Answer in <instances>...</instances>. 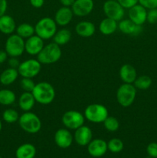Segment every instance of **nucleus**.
I'll return each mask as SVG.
<instances>
[{"mask_svg":"<svg viewBox=\"0 0 157 158\" xmlns=\"http://www.w3.org/2000/svg\"><path fill=\"white\" fill-rule=\"evenodd\" d=\"M32 94L37 103L42 105L50 104L55 97V90L53 86L48 82L36 83Z\"/></svg>","mask_w":157,"mask_h":158,"instance_id":"f257e3e1","label":"nucleus"},{"mask_svg":"<svg viewBox=\"0 0 157 158\" xmlns=\"http://www.w3.org/2000/svg\"><path fill=\"white\" fill-rule=\"evenodd\" d=\"M18 123L20 127L29 134H36L42 128V121L39 117L30 111L25 112L20 116Z\"/></svg>","mask_w":157,"mask_h":158,"instance_id":"f03ea898","label":"nucleus"},{"mask_svg":"<svg viewBox=\"0 0 157 158\" xmlns=\"http://www.w3.org/2000/svg\"><path fill=\"white\" fill-rule=\"evenodd\" d=\"M57 31V24L53 19L44 17L38 20L35 26V35L45 40L53 38Z\"/></svg>","mask_w":157,"mask_h":158,"instance_id":"7ed1b4c3","label":"nucleus"},{"mask_svg":"<svg viewBox=\"0 0 157 158\" xmlns=\"http://www.w3.org/2000/svg\"><path fill=\"white\" fill-rule=\"evenodd\" d=\"M62 56L61 48L56 43H52L44 46L41 52L37 55V60L42 64H52L60 60Z\"/></svg>","mask_w":157,"mask_h":158,"instance_id":"20e7f679","label":"nucleus"},{"mask_svg":"<svg viewBox=\"0 0 157 158\" xmlns=\"http://www.w3.org/2000/svg\"><path fill=\"white\" fill-rule=\"evenodd\" d=\"M136 97V88L131 83H123L118 88L116 99L120 106L123 107L130 106L135 101Z\"/></svg>","mask_w":157,"mask_h":158,"instance_id":"39448f33","label":"nucleus"},{"mask_svg":"<svg viewBox=\"0 0 157 158\" xmlns=\"http://www.w3.org/2000/svg\"><path fill=\"white\" fill-rule=\"evenodd\" d=\"M109 116L107 108L100 103H92L85 109L84 117L89 121L93 123H103Z\"/></svg>","mask_w":157,"mask_h":158,"instance_id":"423d86ee","label":"nucleus"},{"mask_svg":"<svg viewBox=\"0 0 157 158\" xmlns=\"http://www.w3.org/2000/svg\"><path fill=\"white\" fill-rule=\"evenodd\" d=\"M6 52L11 57H18L25 52L24 39L17 34L9 35L6 42Z\"/></svg>","mask_w":157,"mask_h":158,"instance_id":"0eeeda50","label":"nucleus"},{"mask_svg":"<svg viewBox=\"0 0 157 158\" xmlns=\"http://www.w3.org/2000/svg\"><path fill=\"white\" fill-rule=\"evenodd\" d=\"M17 69L18 74L22 77L32 79L40 73L42 69V63L38 60L30 59L20 63Z\"/></svg>","mask_w":157,"mask_h":158,"instance_id":"6e6552de","label":"nucleus"},{"mask_svg":"<svg viewBox=\"0 0 157 158\" xmlns=\"http://www.w3.org/2000/svg\"><path fill=\"white\" fill-rule=\"evenodd\" d=\"M84 114L76 110H68L65 113L62 117L63 125L69 130L75 131L84 125Z\"/></svg>","mask_w":157,"mask_h":158,"instance_id":"1a4fd4ad","label":"nucleus"},{"mask_svg":"<svg viewBox=\"0 0 157 158\" xmlns=\"http://www.w3.org/2000/svg\"><path fill=\"white\" fill-rule=\"evenodd\" d=\"M103 11L106 17L116 22L123 19L125 15L124 8L115 0H107L103 5Z\"/></svg>","mask_w":157,"mask_h":158,"instance_id":"9d476101","label":"nucleus"},{"mask_svg":"<svg viewBox=\"0 0 157 158\" xmlns=\"http://www.w3.org/2000/svg\"><path fill=\"white\" fill-rule=\"evenodd\" d=\"M74 137L67 128H61L55 132L54 135L55 143L58 148L66 149L72 145Z\"/></svg>","mask_w":157,"mask_h":158,"instance_id":"9b49d317","label":"nucleus"},{"mask_svg":"<svg viewBox=\"0 0 157 158\" xmlns=\"http://www.w3.org/2000/svg\"><path fill=\"white\" fill-rule=\"evenodd\" d=\"M93 8V0H75L73 5L71 6L74 15L81 17L91 13Z\"/></svg>","mask_w":157,"mask_h":158,"instance_id":"f8f14e48","label":"nucleus"},{"mask_svg":"<svg viewBox=\"0 0 157 158\" xmlns=\"http://www.w3.org/2000/svg\"><path fill=\"white\" fill-rule=\"evenodd\" d=\"M87 151L89 155L93 157H101L108 151L107 142L103 139H94L87 145Z\"/></svg>","mask_w":157,"mask_h":158,"instance_id":"ddd939ff","label":"nucleus"},{"mask_svg":"<svg viewBox=\"0 0 157 158\" xmlns=\"http://www.w3.org/2000/svg\"><path fill=\"white\" fill-rule=\"evenodd\" d=\"M44 47V42L37 35H33L25 41V51L31 56H37Z\"/></svg>","mask_w":157,"mask_h":158,"instance_id":"4468645a","label":"nucleus"},{"mask_svg":"<svg viewBox=\"0 0 157 158\" xmlns=\"http://www.w3.org/2000/svg\"><path fill=\"white\" fill-rule=\"evenodd\" d=\"M129 19L133 22L135 25L142 26L146 21L147 11L146 8L143 7L140 4H136L129 9Z\"/></svg>","mask_w":157,"mask_h":158,"instance_id":"2eb2a0df","label":"nucleus"},{"mask_svg":"<svg viewBox=\"0 0 157 158\" xmlns=\"http://www.w3.org/2000/svg\"><path fill=\"white\" fill-rule=\"evenodd\" d=\"M74 140L79 146H87L92 140V130L88 126L83 125L75 131Z\"/></svg>","mask_w":157,"mask_h":158,"instance_id":"dca6fc26","label":"nucleus"},{"mask_svg":"<svg viewBox=\"0 0 157 158\" xmlns=\"http://www.w3.org/2000/svg\"><path fill=\"white\" fill-rule=\"evenodd\" d=\"M73 15V12H72V9L70 7L62 6V8L58 9L57 12H55L54 20L58 26H67L72 20Z\"/></svg>","mask_w":157,"mask_h":158,"instance_id":"f3484780","label":"nucleus"},{"mask_svg":"<svg viewBox=\"0 0 157 158\" xmlns=\"http://www.w3.org/2000/svg\"><path fill=\"white\" fill-rule=\"evenodd\" d=\"M118 29L126 35H137L142 32V26L135 25L129 19L120 20L118 24Z\"/></svg>","mask_w":157,"mask_h":158,"instance_id":"a211bd4d","label":"nucleus"},{"mask_svg":"<svg viewBox=\"0 0 157 158\" xmlns=\"http://www.w3.org/2000/svg\"><path fill=\"white\" fill-rule=\"evenodd\" d=\"M119 77L124 83L133 84L137 78L136 69L130 64H124L120 67Z\"/></svg>","mask_w":157,"mask_h":158,"instance_id":"6ab92c4d","label":"nucleus"},{"mask_svg":"<svg viewBox=\"0 0 157 158\" xmlns=\"http://www.w3.org/2000/svg\"><path fill=\"white\" fill-rule=\"evenodd\" d=\"M75 30L79 36L83 38H89L95 33V26L92 22L81 21L77 23Z\"/></svg>","mask_w":157,"mask_h":158,"instance_id":"aec40b11","label":"nucleus"},{"mask_svg":"<svg viewBox=\"0 0 157 158\" xmlns=\"http://www.w3.org/2000/svg\"><path fill=\"white\" fill-rule=\"evenodd\" d=\"M35 102L32 92H24L18 99V106L22 110L28 112L33 108Z\"/></svg>","mask_w":157,"mask_h":158,"instance_id":"412c9836","label":"nucleus"},{"mask_svg":"<svg viewBox=\"0 0 157 158\" xmlns=\"http://www.w3.org/2000/svg\"><path fill=\"white\" fill-rule=\"evenodd\" d=\"M36 154V148L32 143H23L15 151L16 158H34Z\"/></svg>","mask_w":157,"mask_h":158,"instance_id":"4be33fe9","label":"nucleus"},{"mask_svg":"<svg viewBox=\"0 0 157 158\" xmlns=\"http://www.w3.org/2000/svg\"><path fill=\"white\" fill-rule=\"evenodd\" d=\"M16 29L14 19L9 15L0 16V31L4 34H12Z\"/></svg>","mask_w":157,"mask_h":158,"instance_id":"5701e85b","label":"nucleus"},{"mask_svg":"<svg viewBox=\"0 0 157 158\" xmlns=\"http://www.w3.org/2000/svg\"><path fill=\"white\" fill-rule=\"evenodd\" d=\"M117 28H118L117 22L112 19L108 18V17L102 20L99 23V26L100 32L106 35L113 34L116 31Z\"/></svg>","mask_w":157,"mask_h":158,"instance_id":"b1692460","label":"nucleus"},{"mask_svg":"<svg viewBox=\"0 0 157 158\" xmlns=\"http://www.w3.org/2000/svg\"><path fill=\"white\" fill-rule=\"evenodd\" d=\"M18 69L15 68H9L2 73L0 75V83L5 86H9L16 80L18 77Z\"/></svg>","mask_w":157,"mask_h":158,"instance_id":"393cba45","label":"nucleus"},{"mask_svg":"<svg viewBox=\"0 0 157 158\" xmlns=\"http://www.w3.org/2000/svg\"><path fill=\"white\" fill-rule=\"evenodd\" d=\"M72 38V33L69 29H62L60 30L56 31L53 36V43H56L58 46L66 45L70 41Z\"/></svg>","mask_w":157,"mask_h":158,"instance_id":"a878e982","label":"nucleus"},{"mask_svg":"<svg viewBox=\"0 0 157 158\" xmlns=\"http://www.w3.org/2000/svg\"><path fill=\"white\" fill-rule=\"evenodd\" d=\"M16 34L23 39H28L35 35V27L29 23H22L16 28Z\"/></svg>","mask_w":157,"mask_h":158,"instance_id":"bb28decb","label":"nucleus"},{"mask_svg":"<svg viewBox=\"0 0 157 158\" xmlns=\"http://www.w3.org/2000/svg\"><path fill=\"white\" fill-rule=\"evenodd\" d=\"M15 94L10 89H3L0 90V104L9 106L15 101Z\"/></svg>","mask_w":157,"mask_h":158,"instance_id":"cd10ccee","label":"nucleus"},{"mask_svg":"<svg viewBox=\"0 0 157 158\" xmlns=\"http://www.w3.org/2000/svg\"><path fill=\"white\" fill-rule=\"evenodd\" d=\"M134 86L136 89L145 90V89H149L152 85V79L149 76L143 75L137 77L133 83Z\"/></svg>","mask_w":157,"mask_h":158,"instance_id":"c85d7f7f","label":"nucleus"},{"mask_svg":"<svg viewBox=\"0 0 157 158\" xmlns=\"http://www.w3.org/2000/svg\"><path fill=\"white\" fill-rule=\"evenodd\" d=\"M108 151L110 152L117 154V153L121 152L124 148V143L122 141V140L119 138H112L107 142Z\"/></svg>","mask_w":157,"mask_h":158,"instance_id":"c756f323","label":"nucleus"},{"mask_svg":"<svg viewBox=\"0 0 157 158\" xmlns=\"http://www.w3.org/2000/svg\"><path fill=\"white\" fill-rule=\"evenodd\" d=\"M105 128L109 132H115L119 128V122L115 117L112 116H108L106 120L103 121Z\"/></svg>","mask_w":157,"mask_h":158,"instance_id":"7c9ffc66","label":"nucleus"},{"mask_svg":"<svg viewBox=\"0 0 157 158\" xmlns=\"http://www.w3.org/2000/svg\"><path fill=\"white\" fill-rule=\"evenodd\" d=\"M2 118L6 123H14L16 121H18L19 115L18 113L14 109H7L3 112Z\"/></svg>","mask_w":157,"mask_h":158,"instance_id":"2f4dec72","label":"nucleus"},{"mask_svg":"<svg viewBox=\"0 0 157 158\" xmlns=\"http://www.w3.org/2000/svg\"><path fill=\"white\" fill-rule=\"evenodd\" d=\"M35 86V83L32 78L22 77L20 80V86L25 92H32Z\"/></svg>","mask_w":157,"mask_h":158,"instance_id":"473e14b6","label":"nucleus"},{"mask_svg":"<svg viewBox=\"0 0 157 158\" xmlns=\"http://www.w3.org/2000/svg\"><path fill=\"white\" fill-rule=\"evenodd\" d=\"M139 4L146 9H157V0H139Z\"/></svg>","mask_w":157,"mask_h":158,"instance_id":"72a5a7b5","label":"nucleus"},{"mask_svg":"<svg viewBox=\"0 0 157 158\" xmlns=\"http://www.w3.org/2000/svg\"><path fill=\"white\" fill-rule=\"evenodd\" d=\"M146 21L150 24H155L157 23V9H149L147 12Z\"/></svg>","mask_w":157,"mask_h":158,"instance_id":"f704fd0d","label":"nucleus"},{"mask_svg":"<svg viewBox=\"0 0 157 158\" xmlns=\"http://www.w3.org/2000/svg\"><path fill=\"white\" fill-rule=\"evenodd\" d=\"M146 152L151 157L157 158V143H151L146 148Z\"/></svg>","mask_w":157,"mask_h":158,"instance_id":"c9c22d12","label":"nucleus"},{"mask_svg":"<svg viewBox=\"0 0 157 158\" xmlns=\"http://www.w3.org/2000/svg\"><path fill=\"white\" fill-rule=\"evenodd\" d=\"M124 9H130L139 3V0H117Z\"/></svg>","mask_w":157,"mask_h":158,"instance_id":"e433bc0d","label":"nucleus"},{"mask_svg":"<svg viewBox=\"0 0 157 158\" xmlns=\"http://www.w3.org/2000/svg\"><path fill=\"white\" fill-rule=\"evenodd\" d=\"M7 1L6 0H0V16L5 15L7 9Z\"/></svg>","mask_w":157,"mask_h":158,"instance_id":"4c0bfd02","label":"nucleus"},{"mask_svg":"<svg viewBox=\"0 0 157 158\" xmlns=\"http://www.w3.org/2000/svg\"><path fill=\"white\" fill-rule=\"evenodd\" d=\"M29 2H30V4L32 5V6H33L34 8L39 9L44 5L45 0H29Z\"/></svg>","mask_w":157,"mask_h":158,"instance_id":"58836bf2","label":"nucleus"},{"mask_svg":"<svg viewBox=\"0 0 157 158\" xmlns=\"http://www.w3.org/2000/svg\"><path fill=\"white\" fill-rule=\"evenodd\" d=\"M17 57H12L10 60H9V65L10 66L11 68H15V69H18V66H19L20 63L18 60H17Z\"/></svg>","mask_w":157,"mask_h":158,"instance_id":"ea45409f","label":"nucleus"},{"mask_svg":"<svg viewBox=\"0 0 157 158\" xmlns=\"http://www.w3.org/2000/svg\"><path fill=\"white\" fill-rule=\"evenodd\" d=\"M61 4L66 7H71L73 5L75 0H59Z\"/></svg>","mask_w":157,"mask_h":158,"instance_id":"a19ab883","label":"nucleus"},{"mask_svg":"<svg viewBox=\"0 0 157 158\" xmlns=\"http://www.w3.org/2000/svg\"><path fill=\"white\" fill-rule=\"evenodd\" d=\"M8 54L6 50H0V64L3 63L6 60H7Z\"/></svg>","mask_w":157,"mask_h":158,"instance_id":"79ce46f5","label":"nucleus"},{"mask_svg":"<svg viewBox=\"0 0 157 158\" xmlns=\"http://www.w3.org/2000/svg\"><path fill=\"white\" fill-rule=\"evenodd\" d=\"M2 127V122H1V120H0V131H1Z\"/></svg>","mask_w":157,"mask_h":158,"instance_id":"37998d69","label":"nucleus"},{"mask_svg":"<svg viewBox=\"0 0 157 158\" xmlns=\"http://www.w3.org/2000/svg\"><path fill=\"white\" fill-rule=\"evenodd\" d=\"M0 158H2V157H1V156H0Z\"/></svg>","mask_w":157,"mask_h":158,"instance_id":"c03bdc74","label":"nucleus"}]
</instances>
